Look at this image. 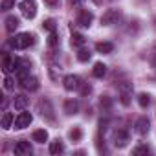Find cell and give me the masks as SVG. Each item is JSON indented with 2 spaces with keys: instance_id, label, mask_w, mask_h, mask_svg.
I'll return each instance as SVG.
<instances>
[{
  "instance_id": "obj_1",
  "label": "cell",
  "mask_w": 156,
  "mask_h": 156,
  "mask_svg": "<svg viewBox=\"0 0 156 156\" xmlns=\"http://www.w3.org/2000/svg\"><path fill=\"white\" fill-rule=\"evenodd\" d=\"M9 44L15 50H26V48H30V46L35 44V35L33 33H19V35H15L9 41Z\"/></svg>"
},
{
  "instance_id": "obj_2",
  "label": "cell",
  "mask_w": 156,
  "mask_h": 156,
  "mask_svg": "<svg viewBox=\"0 0 156 156\" xmlns=\"http://www.w3.org/2000/svg\"><path fill=\"white\" fill-rule=\"evenodd\" d=\"M19 9H20L24 19L31 20L37 15V2H35V0H22V2L19 4Z\"/></svg>"
},
{
  "instance_id": "obj_3",
  "label": "cell",
  "mask_w": 156,
  "mask_h": 156,
  "mask_svg": "<svg viewBox=\"0 0 156 156\" xmlns=\"http://www.w3.org/2000/svg\"><path fill=\"white\" fill-rule=\"evenodd\" d=\"M119 101H121V105L123 107H129L130 105V99H132V83H129V81H125V83H121L119 85Z\"/></svg>"
},
{
  "instance_id": "obj_4",
  "label": "cell",
  "mask_w": 156,
  "mask_h": 156,
  "mask_svg": "<svg viewBox=\"0 0 156 156\" xmlns=\"http://www.w3.org/2000/svg\"><path fill=\"white\" fill-rule=\"evenodd\" d=\"M37 110H39V114H41L44 119H48V121H53V119H55L53 107H51V101H50V99H41L39 105H37Z\"/></svg>"
},
{
  "instance_id": "obj_5",
  "label": "cell",
  "mask_w": 156,
  "mask_h": 156,
  "mask_svg": "<svg viewBox=\"0 0 156 156\" xmlns=\"http://www.w3.org/2000/svg\"><path fill=\"white\" fill-rule=\"evenodd\" d=\"M83 85L81 81V77L79 75H73V73H68L64 79H62V87L68 90V92H75V90H79Z\"/></svg>"
},
{
  "instance_id": "obj_6",
  "label": "cell",
  "mask_w": 156,
  "mask_h": 156,
  "mask_svg": "<svg viewBox=\"0 0 156 156\" xmlns=\"http://www.w3.org/2000/svg\"><path fill=\"white\" fill-rule=\"evenodd\" d=\"M119 19H121V11L119 9H107L103 13V17H101V24L103 26H114V24L119 22Z\"/></svg>"
},
{
  "instance_id": "obj_7",
  "label": "cell",
  "mask_w": 156,
  "mask_h": 156,
  "mask_svg": "<svg viewBox=\"0 0 156 156\" xmlns=\"http://www.w3.org/2000/svg\"><path fill=\"white\" fill-rule=\"evenodd\" d=\"M33 121V116L30 114V112H26V110H20V114L15 118V123H13V127L15 129H26V127H30V123Z\"/></svg>"
},
{
  "instance_id": "obj_8",
  "label": "cell",
  "mask_w": 156,
  "mask_h": 156,
  "mask_svg": "<svg viewBox=\"0 0 156 156\" xmlns=\"http://www.w3.org/2000/svg\"><path fill=\"white\" fill-rule=\"evenodd\" d=\"M92 22H94V13L88 11V9H81L79 15H77V24L81 28H90Z\"/></svg>"
},
{
  "instance_id": "obj_9",
  "label": "cell",
  "mask_w": 156,
  "mask_h": 156,
  "mask_svg": "<svg viewBox=\"0 0 156 156\" xmlns=\"http://www.w3.org/2000/svg\"><path fill=\"white\" fill-rule=\"evenodd\" d=\"M19 83H20L22 88H26V90H30V92L39 90V79H37V77H33V75H26L24 79H20Z\"/></svg>"
},
{
  "instance_id": "obj_10",
  "label": "cell",
  "mask_w": 156,
  "mask_h": 156,
  "mask_svg": "<svg viewBox=\"0 0 156 156\" xmlns=\"http://www.w3.org/2000/svg\"><path fill=\"white\" fill-rule=\"evenodd\" d=\"M136 132L138 134H141V136H145V134H149V130H151V121H149V118L147 116H141V118H138L136 119Z\"/></svg>"
},
{
  "instance_id": "obj_11",
  "label": "cell",
  "mask_w": 156,
  "mask_h": 156,
  "mask_svg": "<svg viewBox=\"0 0 156 156\" xmlns=\"http://www.w3.org/2000/svg\"><path fill=\"white\" fill-rule=\"evenodd\" d=\"M129 140H130V138H129V132H127V130H116V132H114V145H116V147H119V149L125 147V145L129 143Z\"/></svg>"
},
{
  "instance_id": "obj_12",
  "label": "cell",
  "mask_w": 156,
  "mask_h": 156,
  "mask_svg": "<svg viewBox=\"0 0 156 156\" xmlns=\"http://www.w3.org/2000/svg\"><path fill=\"white\" fill-rule=\"evenodd\" d=\"M31 145H30V141H26V140H20L17 145H15V149H13V152L17 154V156H24V154H31Z\"/></svg>"
},
{
  "instance_id": "obj_13",
  "label": "cell",
  "mask_w": 156,
  "mask_h": 156,
  "mask_svg": "<svg viewBox=\"0 0 156 156\" xmlns=\"http://www.w3.org/2000/svg\"><path fill=\"white\" fill-rule=\"evenodd\" d=\"M62 110H64V114H68V116L77 114V110H79V101H77V99H66V101L62 103Z\"/></svg>"
},
{
  "instance_id": "obj_14",
  "label": "cell",
  "mask_w": 156,
  "mask_h": 156,
  "mask_svg": "<svg viewBox=\"0 0 156 156\" xmlns=\"http://www.w3.org/2000/svg\"><path fill=\"white\" fill-rule=\"evenodd\" d=\"M15 68H17V59H11L9 55H4V61H2V70H4V73L8 75L9 72H15Z\"/></svg>"
},
{
  "instance_id": "obj_15",
  "label": "cell",
  "mask_w": 156,
  "mask_h": 156,
  "mask_svg": "<svg viewBox=\"0 0 156 156\" xmlns=\"http://www.w3.org/2000/svg\"><path fill=\"white\" fill-rule=\"evenodd\" d=\"M70 42H72V46L73 48H83L85 44H87V39H85V35H81V33H72V37H70Z\"/></svg>"
},
{
  "instance_id": "obj_16",
  "label": "cell",
  "mask_w": 156,
  "mask_h": 156,
  "mask_svg": "<svg viewBox=\"0 0 156 156\" xmlns=\"http://www.w3.org/2000/svg\"><path fill=\"white\" fill-rule=\"evenodd\" d=\"M19 26H20V20H19L15 15H9V17L6 19V31H8V33H13Z\"/></svg>"
},
{
  "instance_id": "obj_17",
  "label": "cell",
  "mask_w": 156,
  "mask_h": 156,
  "mask_svg": "<svg viewBox=\"0 0 156 156\" xmlns=\"http://www.w3.org/2000/svg\"><path fill=\"white\" fill-rule=\"evenodd\" d=\"M13 107H15L17 110H26V107H28V98L22 96V94L15 96V98H13Z\"/></svg>"
},
{
  "instance_id": "obj_18",
  "label": "cell",
  "mask_w": 156,
  "mask_h": 156,
  "mask_svg": "<svg viewBox=\"0 0 156 156\" xmlns=\"http://www.w3.org/2000/svg\"><path fill=\"white\" fill-rule=\"evenodd\" d=\"M64 152V143L57 138L50 143V154H62Z\"/></svg>"
},
{
  "instance_id": "obj_19",
  "label": "cell",
  "mask_w": 156,
  "mask_h": 156,
  "mask_svg": "<svg viewBox=\"0 0 156 156\" xmlns=\"http://www.w3.org/2000/svg\"><path fill=\"white\" fill-rule=\"evenodd\" d=\"M105 73H107V66H105L103 62H96L94 68H92V75L98 77V79H103Z\"/></svg>"
},
{
  "instance_id": "obj_20",
  "label": "cell",
  "mask_w": 156,
  "mask_h": 156,
  "mask_svg": "<svg viewBox=\"0 0 156 156\" xmlns=\"http://www.w3.org/2000/svg\"><path fill=\"white\" fill-rule=\"evenodd\" d=\"M112 50H114V44L112 42L103 41V42H98L96 44V51L98 53H112Z\"/></svg>"
},
{
  "instance_id": "obj_21",
  "label": "cell",
  "mask_w": 156,
  "mask_h": 156,
  "mask_svg": "<svg viewBox=\"0 0 156 156\" xmlns=\"http://www.w3.org/2000/svg\"><path fill=\"white\" fill-rule=\"evenodd\" d=\"M31 138H33V141H37V143H44V141H48V132H46L44 129H37V130H33Z\"/></svg>"
},
{
  "instance_id": "obj_22",
  "label": "cell",
  "mask_w": 156,
  "mask_h": 156,
  "mask_svg": "<svg viewBox=\"0 0 156 156\" xmlns=\"http://www.w3.org/2000/svg\"><path fill=\"white\" fill-rule=\"evenodd\" d=\"M13 123H15L13 114L4 110V116H2V129H4V130H8V129H11V125H13Z\"/></svg>"
},
{
  "instance_id": "obj_23",
  "label": "cell",
  "mask_w": 156,
  "mask_h": 156,
  "mask_svg": "<svg viewBox=\"0 0 156 156\" xmlns=\"http://www.w3.org/2000/svg\"><path fill=\"white\" fill-rule=\"evenodd\" d=\"M138 105H140L141 108H147V107L151 105V96H149V94H145V92L138 94Z\"/></svg>"
},
{
  "instance_id": "obj_24",
  "label": "cell",
  "mask_w": 156,
  "mask_h": 156,
  "mask_svg": "<svg viewBox=\"0 0 156 156\" xmlns=\"http://www.w3.org/2000/svg\"><path fill=\"white\" fill-rule=\"evenodd\" d=\"M68 136H70V140H72V141H79V140L83 138V130H81V127H73V129L70 130V134H68Z\"/></svg>"
},
{
  "instance_id": "obj_25",
  "label": "cell",
  "mask_w": 156,
  "mask_h": 156,
  "mask_svg": "<svg viewBox=\"0 0 156 156\" xmlns=\"http://www.w3.org/2000/svg\"><path fill=\"white\" fill-rule=\"evenodd\" d=\"M90 57H92V53H90L88 50H85V48H79V51H77V61L87 62V61H90Z\"/></svg>"
},
{
  "instance_id": "obj_26",
  "label": "cell",
  "mask_w": 156,
  "mask_h": 156,
  "mask_svg": "<svg viewBox=\"0 0 156 156\" xmlns=\"http://www.w3.org/2000/svg\"><path fill=\"white\" fill-rule=\"evenodd\" d=\"M42 28H44L46 31H55L57 24H55V20H53V19H46V20L42 22Z\"/></svg>"
},
{
  "instance_id": "obj_27",
  "label": "cell",
  "mask_w": 156,
  "mask_h": 156,
  "mask_svg": "<svg viewBox=\"0 0 156 156\" xmlns=\"http://www.w3.org/2000/svg\"><path fill=\"white\" fill-rule=\"evenodd\" d=\"M99 105H101V108L108 110V108L112 107V99H110L108 96H101V98H99Z\"/></svg>"
},
{
  "instance_id": "obj_28",
  "label": "cell",
  "mask_w": 156,
  "mask_h": 156,
  "mask_svg": "<svg viewBox=\"0 0 156 156\" xmlns=\"http://www.w3.org/2000/svg\"><path fill=\"white\" fill-rule=\"evenodd\" d=\"M151 152V149L147 147V145H138L134 151H132V154H136V156H140V154H149Z\"/></svg>"
},
{
  "instance_id": "obj_29",
  "label": "cell",
  "mask_w": 156,
  "mask_h": 156,
  "mask_svg": "<svg viewBox=\"0 0 156 156\" xmlns=\"http://www.w3.org/2000/svg\"><path fill=\"white\" fill-rule=\"evenodd\" d=\"M4 88L6 90H13L15 88V79H13V77H9V75L4 77Z\"/></svg>"
},
{
  "instance_id": "obj_30",
  "label": "cell",
  "mask_w": 156,
  "mask_h": 156,
  "mask_svg": "<svg viewBox=\"0 0 156 156\" xmlns=\"http://www.w3.org/2000/svg\"><path fill=\"white\" fill-rule=\"evenodd\" d=\"M0 8H2V11H9V9H13V8H15V0H2Z\"/></svg>"
},
{
  "instance_id": "obj_31",
  "label": "cell",
  "mask_w": 156,
  "mask_h": 156,
  "mask_svg": "<svg viewBox=\"0 0 156 156\" xmlns=\"http://www.w3.org/2000/svg\"><path fill=\"white\" fill-rule=\"evenodd\" d=\"M48 44H50V46H57V44H59V37H57V31H50V37H48Z\"/></svg>"
},
{
  "instance_id": "obj_32",
  "label": "cell",
  "mask_w": 156,
  "mask_h": 156,
  "mask_svg": "<svg viewBox=\"0 0 156 156\" xmlns=\"http://www.w3.org/2000/svg\"><path fill=\"white\" fill-rule=\"evenodd\" d=\"M79 92H81V96H88V94L92 92V85L83 83V85H81V88H79Z\"/></svg>"
},
{
  "instance_id": "obj_33",
  "label": "cell",
  "mask_w": 156,
  "mask_h": 156,
  "mask_svg": "<svg viewBox=\"0 0 156 156\" xmlns=\"http://www.w3.org/2000/svg\"><path fill=\"white\" fill-rule=\"evenodd\" d=\"M59 2H61V0H44V4H46L48 8H51V9L59 8Z\"/></svg>"
},
{
  "instance_id": "obj_34",
  "label": "cell",
  "mask_w": 156,
  "mask_h": 156,
  "mask_svg": "<svg viewBox=\"0 0 156 156\" xmlns=\"http://www.w3.org/2000/svg\"><path fill=\"white\" fill-rule=\"evenodd\" d=\"M81 2H83V0H68V4H70V6H79Z\"/></svg>"
},
{
  "instance_id": "obj_35",
  "label": "cell",
  "mask_w": 156,
  "mask_h": 156,
  "mask_svg": "<svg viewBox=\"0 0 156 156\" xmlns=\"http://www.w3.org/2000/svg\"><path fill=\"white\" fill-rule=\"evenodd\" d=\"M6 107H8V99H4V101H2V110H6Z\"/></svg>"
},
{
  "instance_id": "obj_36",
  "label": "cell",
  "mask_w": 156,
  "mask_h": 156,
  "mask_svg": "<svg viewBox=\"0 0 156 156\" xmlns=\"http://www.w3.org/2000/svg\"><path fill=\"white\" fill-rule=\"evenodd\" d=\"M152 66H156V51H154V57H152Z\"/></svg>"
},
{
  "instance_id": "obj_37",
  "label": "cell",
  "mask_w": 156,
  "mask_h": 156,
  "mask_svg": "<svg viewBox=\"0 0 156 156\" xmlns=\"http://www.w3.org/2000/svg\"><path fill=\"white\" fill-rule=\"evenodd\" d=\"M94 2H96V4L99 6V4H103V0H94Z\"/></svg>"
},
{
  "instance_id": "obj_38",
  "label": "cell",
  "mask_w": 156,
  "mask_h": 156,
  "mask_svg": "<svg viewBox=\"0 0 156 156\" xmlns=\"http://www.w3.org/2000/svg\"><path fill=\"white\" fill-rule=\"evenodd\" d=\"M154 51H156V44H154Z\"/></svg>"
}]
</instances>
